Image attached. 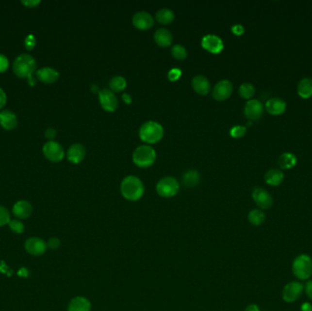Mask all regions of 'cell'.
Returning a JSON list of instances; mask_svg holds the SVG:
<instances>
[{
  "label": "cell",
  "mask_w": 312,
  "mask_h": 311,
  "mask_svg": "<svg viewBox=\"0 0 312 311\" xmlns=\"http://www.w3.org/2000/svg\"><path fill=\"white\" fill-rule=\"evenodd\" d=\"M132 25L140 31L150 30L154 25V19L148 12L141 11L136 13L132 17Z\"/></svg>",
  "instance_id": "obj_15"
},
{
  "label": "cell",
  "mask_w": 312,
  "mask_h": 311,
  "mask_svg": "<svg viewBox=\"0 0 312 311\" xmlns=\"http://www.w3.org/2000/svg\"><path fill=\"white\" fill-rule=\"evenodd\" d=\"M32 205L26 200H20L16 202L12 208V213L18 219H27L32 214Z\"/></svg>",
  "instance_id": "obj_16"
},
{
  "label": "cell",
  "mask_w": 312,
  "mask_h": 311,
  "mask_svg": "<svg viewBox=\"0 0 312 311\" xmlns=\"http://www.w3.org/2000/svg\"><path fill=\"white\" fill-rule=\"evenodd\" d=\"M40 3L39 0H25V1H22V4L25 5L27 8H36L38 6V4Z\"/></svg>",
  "instance_id": "obj_41"
},
{
  "label": "cell",
  "mask_w": 312,
  "mask_h": 311,
  "mask_svg": "<svg viewBox=\"0 0 312 311\" xmlns=\"http://www.w3.org/2000/svg\"><path fill=\"white\" fill-rule=\"evenodd\" d=\"M43 154L48 160L54 163L61 162L64 158V150L57 141L49 140L43 146Z\"/></svg>",
  "instance_id": "obj_9"
},
{
  "label": "cell",
  "mask_w": 312,
  "mask_h": 311,
  "mask_svg": "<svg viewBox=\"0 0 312 311\" xmlns=\"http://www.w3.org/2000/svg\"><path fill=\"white\" fill-rule=\"evenodd\" d=\"M86 156V150L82 144L75 143L72 144L68 150L67 157L70 163L72 164H80L82 163Z\"/></svg>",
  "instance_id": "obj_17"
},
{
  "label": "cell",
  "mask_w": 312,
  "mask_h": 311,
  "mask_svg": "<svg viewBox=\"0 0 312 311\" xmlns=\"http://www.w3.org/2000/svg\"><path fill=\"white\" fill-rule=\"evenodd\" d=\"M171 53H172V56L177 61H183V60H185L187 58L186 48L182 46V45H179V44L173 46Z\"/></svg>",
  "instance_id": "obj_32"
},
{
  "label": "cell",
  "mask_w": 312,
  "mask_h": 311,
  "mask_svg": "<svg viewBox=\"0 0 312 311\" xmlns=\"http://www.w3.org/2000/svg\"><path fill=\"white\" fill-rule=\"evenodd\" d=\"M252 198L261 210L269 209L273 204V198L271 195L261 187H256L253 190Z\"/></svg>",
  "instance_id": "obj_10"
},
{
  "label": "cell",
  "mask_w": 312,
  "mask_h": 311,
  "mask_svg": "<svg viewBox=\"0 0 312 311\" xmlns=\"http://www.w3.org/2000/svg\"><path fill=\"white\" fill-rule=\"evenodd\" d=\"M164 128L163 126L153 121L146 122L139 131L140 139L147 143L153 144L162 140L164 137Z\"/></svg>",
  "instance_id": "obj_2"
},
{
  "label": "cell",
  "mask_w": 312,
  "mask_h": 311,
  "mask_svg": "<svg viewBox=\"0 0 312 311\" xmlns=\"http://www.w3.org/2000/svg\"><path fill=\"white\" fill-rule=\"evenodd\" d=\"M297 94L302 99H309L312 97V78H302L297 85Z\"/></svg>",
  "instance_id": "obj_25"
},
{
  "label": "cell",
  "mask_w": 312,
  "mask_h": 311,
  "mask_svg": "<svg viewBox=\"0 0 312 311\" xmlns=\"http://www.w3.org/2000/svg\"><path fill=\"white\" fill-rule=\"evenodd\" d=\"M301 311H312V305L309 302H305L301 305Z\"/></svg>",
  "instance_id": "obj_46"
},
{
  "label": "cell",
  "mask_w": 312,
  "mask_h": 311,
  "mask_svg": "<svg viewBox=\"0 0 312 311\" xmlns=\"http://www.w3.org/2000/svg\"><path fill=\"white\" fill-rule=\"evenodd\" d=\"M304 291V286L298 281L288 283L282 290V298L287 303L296 302Z\"/></svg>",
  "instance_id": "obj_7"
},
{
  "label": "cell",
  "mask_w": 312,
  "mask_h": 311,
  "mask_svg": "<svg viewBox=\"0 0 312 311\" xmlns=\"http://www.w3.org/2000/svg\"><path fill=\"white\" fill-rule=\"evenodd\" d=\"M155 17L158 23L162 25H169L174 22L175 13L169 8H161L157 11Z\"/></svg>",
  "instance_id": "obj_27"
},
{
  "label": "cell",
  "mask_w": 312,
  "mask_h": 311,
  "mask_svg": "<svg viewBox=\"0 0 312 311\" xmlns=\"http://www.w3.org/2000/svg\"><path fill=\"white\" fill-rule=\"evenodd\" d=\"M37 63L33 57L29 54L18 56L13 64L14 73L19 78H29L33 75Z\"/></svg>",
  "instance_id": "obj_4"
},
{
  "label": "cell",
  "mask_w": 312,
  "mask_h": 311,
  "mask_svg": "<svg viewBox=\"0 0 312 311\" xmlns=\"http://www.w3.org/2000/svg\"><path fill=\"white\" fill-rule=\"evenodd\" d=\"M232 32L236 36H240L245 32V29L241 25H235L232 27Z\"/></svg>",
  "instance_id": "obj_42"
},
{
  "label": "cell",
  "mask_w": 312,
  "mask_h": 311,
  "mask_svg": "<svg viewBox=\"0 0 312 311\" xmlns=\"http://www.w3.org/2000/svg\"><path fill=\"white\" fill-rule=\"evenodd\" d=\"M7 102V96L5 92L0 88V109H2Z\"/></svg>",
  "instance_id": "obj_44"
},
{
  "label": "cell",
  "mask_w": 312,
  "mask_h": 311,
  "mask_svg": "<svg viewBox=\"0 0 312 311\" xmlns=\"http://www.w3.org/2000/svg\"><path fill=\"white\" fill-rule=\"evenodd\" d=\"M192 86L195 92L200 95H206L211 90V84L208 78L203 75H197L193 78Z\"/></svg>",
  "instance_id": "obj_20"
},
{
  "label": "cell",
  "mask_w": 312,
  "mask_h": 311,
  "mask_svg": "<svg viewBox=\"0 0 312 311\" xmlns=\"http://www.w3.org/2000/svg\"><path fill=\"white\" fill-rule=\"evenodd\" d=\"M28 78H29L28 82H29V84H30V85L34 86L36 84V80H35V78H33V75L31 76V77H29Z\"/></svg>",
  "instance_id": "obj_48"
},
{
  "label": "cell",
  "mask_w": 312,
  "mask_h": 311,
  "mask_svg": "<svg viewBox=\"0 0 312 311\" xmlns=\"http://www.w3.org/2000/svg\"><path fill=\"white\" fill-rule=\"evenodd\" d=\"M284 179V174L279 169H270L265 174V181L266 184L271 187H278L281 184Z\"/></svg>",
  "instance_id": "obj_24"
},
{
  "label": "cell",
  "mask_w": 312,
  "mask_h": 311,
  "mask_svg": "<svg viewBox=\"0 0 312 311\" xmlns=\"http://www.w3.org/2000/svg\"><path fill=\"white\" fill-rule=\"evenodd\" d=\"M246 127L237 125V126H234V127L230 130V135H231L233 138L238 139V138H242L244 135L246 134Z\"/></svg>",
  "instance_id": "obj_35"
},
{
  "label": "cell",
  "mask_w": 312,
  "mask_h": 311,
  "mask_svg": "<svg viewBox=\"0 0 312 311\" xmlns=\"http://www.w3.org/2000/svg\"><path fill=\"white\" fill-rule=\"evenodd\" d=\"M68 311H91L92 304L91 301L84 296H75L73 297L68 305Z\"/></svg>",
  "instance_id": "obj_18"
},
{
  "label": "cell",
  "mask_w": 312,
  "mask_h": 311,
  "mask_svg": "<svg viewBox=\"0 0 312 311\" xmlns=\"http://www.w3.org/2000/svg\"><path fill=\"white\" fill-rule=\"evenodd\" d=\"M233 93V85L229 79H222L213 87L212 96L215 101L228 100Z\"/></svg>",
  "instance_id": "obj_12"
},
{
  "label": "cell",
  "mask_w": 312,
  "mask_h": 311,
  "mask_svg": "<svg viewBox=\"0 0 312 311\" xmlns=\"http://www.w3.org/2000/svg\"><path fill=\"white\" fill-rule=\"evenodd\" d=\"M61 240L58 237H50L47 242L48 248L52 249V250L59 249L61 247Z\"/></svg>",
  "instance_id": "obj_37"
},
{
  "label": "cell",
  "mask_w": 312,
  "mask_h": 311,
  "mask_svg": "<svg viewBox=\"0 0 312 311\" xmlns=\"http://www.w3.org/2000/svg\"><path fill=\"white\" fill-rule=\"evenodd\" d=\"M292 273L299 280H309L312 276V258L309 255L301 254L292 262Z\"/></svg>",
  "instance_id": "obj_3"
},
{
  "label": "cell",
  "mask_w": 312,
  "mask_h": 311,
  "mask_svg": "<svg viewBox=\"0 0 312 311\" xmlns=\"http://www.w3.org/2000/svg\"><path fill=\"white\" fill-rule=\"evenodd\" d=\"M121 193L126 200L135 202L143 197L145 194V187L143 182L138 177L129 175L122 180Z\"/></svg>",
  "instance_id": "obj_1"
},
{
  "label": "cell",
  "mask_w": 312,
  "mask_h": 311,
  "mask_svg": "<svg viewBox=\"0 0 312 311\" xmlns=\"http://www.w3.org/2000/svg\"><path fill=\"white\" fill-rule=\"evenodd\" d=\"M286 102L279 98H272L266 101V111L270 115L274 116L284 113L286 110Z\"/></svg>",
  "instance_id": "obj_19"
},
{
  "label": "cell",
  "mask_w": 312,
  "mask_h": 311,
  "mask_svg": "<svg viewBox=\"0 0 312 311\" xmlns=\"http://www.w3.org/2000/svg\"><path fill=\"white\" fill-rule=\"evenodd\" d=\"M127 86L126 79L122 76H116L110 80L109 87L113 93H121Z\"/></svg>",
  "instance_id": "obj_30"
},
{
  "label": "cell",
  "mask_w": 312,
  "mask_h": 311,
  "mask_svg": "<svg viewBox=\"0 0 312 311\" xmlns=\"http://www.w3.org/2000/svg\"><path fill=\"white\" fill-rule=\"evenodd\" d=\"M154 41L160 47H170L173 42V34L166 29H159L154 33Z\"/></svg>",
  "instance_id": "obj_22"
},
{
  "label": "cell",
  "mask_w": 312,
  "mask_h": 311,
  "mask_svg": "<svg viewBox=\"0 0 312 311\" xmlns=\"http://www.w3.org/2000/svg\"><path fill=\"white\" fill-rule=\"evenodd\" d=\"M245 311H260V310H259L258 305H256V304H250V305H248V306L246 308Z\"/></svg>",
  "instance_id": "obj_45"
},
{
  "label": "cell",
  "mask_w": 312,
  "mask_h": 311,
  "mask_svg": "<svg viewBox=\"0 0 312 311\" xmlns=\"http://www.w3.org/2000/svg\"><path fill=\"white\" fill-rule=\"evenodd\" d=\"M38 79L46 84H51L58 80L60 77L59 72L52 68H42L37 71Z\"/></svg>",
  "instance_id": "obj_21"
},
{
  "label": "cell",
  "mask_w": 312,
  "mask_h": 311,
  "mask_svg": "<svg viewBox=\"0 0 312 311\" xmlns=\"http://www.w3.org/2000/svg\"><path fill=\"white\" fill-rule=\"evenodd\" d=\"M56 135H57V132L53 128H49L45 132V136L49 140H53L54 138L56 137Z\"/></svg>",
  "instance_id": "obj_43"
},
{
  "label": "cell",
  "mask_w": 312,
  "mask_h": 311,
  "mask_svg": "<svg viewBox=\"0 0 312 311\" xmlns=\"http://www.w3.org/2000/svg\"><path fill=\"white\" fill-rule=\"evenodd\" d=\"M156 160V153L153 148L149 145H141L136 148L132 155V161L140 168H148L154 164Z\"/></svg>",
  "instance_id": "obj_5"
},
{
  "label": "cell",
  "mask_w": 312,
  "mask_h": 311,
  "mask_svg": "<svg viewBox=\"0 0 312 311\" xmlns=\"http://www.w3.org/2000/svg\"><path fill=\"white\" fill-rule=\"evenodd\" d=\"M99 101L102 109L109 112H114L119 106L117 97L110 89H103L99 91Z\"/></svg>",
  "instance_id": "obj_11"
},
{
  "label": "cell",
  "mask_w": 312,
  "mask_h": 311,
  "mask_svg": "<svg viewBox=\"0 0 312 311\" xmlns=\"http://www.w3.org/2000/svg\"><path fill=\"white\" fill-rule=\"evenodd\" d=\"M305 293L312 300V280H308L304 286Z\"/></svg>",
  "instance_id": "obj_40"
},
{
  "label": "cell",
  "mask_w": 312,
  "mask_h": 311,
  "mask_svg": "<svg viewBox=\"0 0 312 311\" xmlns=\"http://www.w3.org/2000/svg\"><path fill=\"white\" fill-rule=\"evenodd\" d=\"M201 45L212 54H219L224 49L223 40L216 35H206L201 41Z\"/></svg>",
  "instance_id": "obj_13"
},
{
  "label": "cell",
  "mask_w": 312,
  "mask_h": 311,
  "mask_svg": "<svg viewBox=\"0 0 312 311\" xmlns=\"http://www.w3.org/2000/svg\"><path fill=\"white\" fill-rule=\"evenodd\" d=\"M247 219L253 226H259L265 222L266 216H265V213L261 209H253L249 212Z\"/></svg>",
  "instance_id": "obj_29"
},
{
  "label": "cell",
  "mask_w": 312,
  "mask_h": 311,
  "mask_svg": "<svg viewBox=\"0 0 312 311\" xmlns=\"http://www.w3.org/2000/svg\"><path fill=\"white\" fill-rule=\"evenodd\" d=\"M25 46L28 50L33 49L36 46V39L33 35H29L25 39Z\"/></svg>",
  "instance_id": "obj_38"
},
{
  "label": "cell",
  "mask_w": 312,
  "mask_h": 311,
  "mask_svg": "<svg viewBox=\"0 0 312 311\" xmlns=\"http://www.w3.org/2000/svg\"><path fill=\"white\" fill-rule=\"evenodd\" d=\"M8 226H9L10 230L16 234L22 233L25 231V226H24L23 223L18 219L10 220V222L8 223Z\"/></svg>",
  "instance_id": "obj_33"
},
{
  "label": "cell",
  "mask_w": 312,
  "mask_h": 311,
  "mask_svg": "<svg viewBox=\"0 0 312 311\" xmlns=\"http://www.w3.org/2000/svg\"><path fill=\"white\" fill-rule=\"evenodd\" d=\"M179 188L180 186L177 180L171 176L162 178L156 185V191L158 195L164 198H170L177 195Z\"/></svg>",
  "instance_id": "obj_6"
},
{
  "label": "cell",
  "mask_w": 312,
  "mask_h": 311,
  "mask_svg": "<svg viewBox=\"0 0 312 311\" xmlns=\"http://www.w3.org/2000/svg\"><path fill=\"white\" fill-rule=\"evenodd\" d=\"M8 68V59L4 55L0 54V73L6 71Z\"/></svg>",
  "instance_id": "obj_39"
},
{
  "label": "cell",
  "mask_w": 312,
  "mask_h": 311,
  "mask_svg": "<svg viewBox=\"0 0 312 311\" xmlns=\"http://www.w3.org/2000/svg\"><path fill=\"white\" fill-rule=\"evenodd\" d=\"M200 173L197 170H189L183 175V184L186 187H195L200 182Z\"/></svg>",
  "instance_id": "obj_28"
},
{
  "label": "cell",
  "mask_w": 312,
  "mask_h": 311,
  "mask_svg": "<svg viewBox=\"0 0 312 311\" xmlns=\"http://www.w3.org/2000/svg\"><path fill=\"white\" fill-rule=\"evenodd\" d=\"M0 124L6 130H13L17 125V120L15 113L5 109L0 112Z\"/></svg>",
  "instance_id": "obj_23"
},
{
  "label": "cell",
  "mask_w": 312,
  "mask_h": 311,
  "mask_svg": "<svg viewBox=\"0 0 312 311\" xmlns=\"http://www.w3.org/2000/svg\"><path fill=\"white\" fill-rule=\"evenodd\" d=\"M10 220V214L8 209L3 205H0V226L8 225Z\"/></svg>",
  "instance_id": "obj_34"
},
{
  "label": "cell",
  "mask_w": 312,
  "mask_h": 311,
  "mask_svg": "<svg viewBox=\"0 0 312 311\" xmlns=\"http://www.w3.org/2000/svg\"><path fill=\"white\" fill-rule=\"evenodd\" d=\"M279 165L281 169L289 170L293 168L297 164V158L291 153H284L279 158Z\"/></svg>",
  "instance_id": "obj_26"
},
{
  "label": "cell",
  "mask_w": 312,
  "mask_h": 311,
  "mask_svg": "<svg viewBox=\"0 0 312 311\" xmlns=\"http://www.w3.org/2000/svg\"><path fill=\"white\" fill-rule=\"evenodd\" d=\"M264 112L262 102L259 100H249L245 106V115L250 121H257L261 118Z\"/></svg>",
  "instance_id": "obj_14"
},
{
  "label": "cell",
  "mask_w": 312,
  "mask_h": 311,
  "mask_svg": "<svg viewBox=\"0 0 312 311\" xmlns=\"http://www.w3.org/2000/svg\"><path fill=\"white\" fill-rule=\"evenodd\" d=\"M181 76H182V71L179 69H172L168 72V79L173 82L178 80L181 78Z\"/></svg>",
  "instance_id": "obj_36"
},
{
  "label": "cell",
  "mask_w": 312,
  "mask_h": 311,
  "mask_svg": "<svg viewBox=\"0 0 312 311\" xmlns=\"http://www.w3.org/2000/svg\"><path fill=\"white\" fill-rule=\"evenodd\" d=\"M238 93H239L241 98H243L245 100H250L256 93V90H255V87L252 85L251 83L245 82L239 87Z\"/></svg>",
  "instance_id": "obj_31"
},
{
  "label": "cell",
  "mask_w": 312,
  "mask_h": 311,
  "mask_svg": "<svg viewBox=\"0 0 312 311\" xmlns=\"http://www.w3.org/2000/svg\"><path fill=\"white\" fill-rule=\"evenodd\" d=\"M24 248L26 252L31 256L40 257L46 253L48 246H47V242L44 241L43 239L36 236H32L26 240L24 244Z\"/></svg>",
  "instance_id": "obj_8"
},
{
  "label": "cell",
  "mask_w": 312,
  "mask_h": 311,
  "mask_svg": "<svg viewBox=\"0 0 312 311\" xmlns=\"http://www.w3.org/2000/svg\"><path fill=\"white\" fill-rule=\"evenodd\" d=\"M122 101H124L126 104H131V97L130 94H123L122 95Z\"/></svg>",
  "instance_id": "obj_47"
},
{
  "label": "cell",
  "mask_w": 312,
  "mask_h": 311,
  "mask_svg": "<svg viewBox=\"0 0 312 311\" xmlns=\"http://www.w3.org/2000/svg\"><path fill=\"white\" fill-rule=\"evenodd\" d=\"M92 93H99V86L97 85H92V88H91Z\"/></svg>",
  "instance_id": "obj_49"
}]
</instances>
